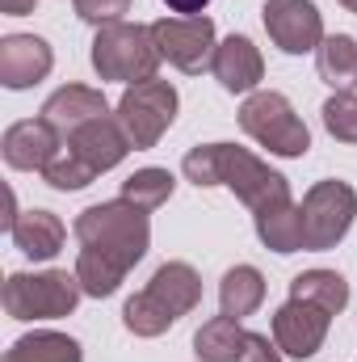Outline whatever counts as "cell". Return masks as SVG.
<instances>
[{
  "label": "cell",
  "mask_w": 357,
  "mask_h": 362,
  "mask_svg": "<svg viewBox=\"0 0 357 362\" xmlns=\"http://www.w3.org/2000/svg\"><path fill=\"white\" fill-rule=\"evenodd\" d=\"M76 240H80V257H76V278L92 299H109L122 278L135 270L152 245V223L147 211H139L126 198L114 202H97L89 211L76 215Z\"/></svg>",
  "instance_id": "cell-1"
},
{
  "label": "cell",
  "mask_w": 357,
  "mask_h": 362,
  "mask_svg": "<svg viewBox=\"0 0 357 362\" xmlns=\"http://www.w3.org/2000/svg\"><path fill=\"white\" fill-rule=\"evenodd\" d=\"M181 173L193 181L198 189L227 185V189L253 211V219L273 215V211H282V206L294 202L286 177L273 173L265 160H257L248 148H236V144H202V148L185 152Z\"/></svg>",
  "instance_id": "cell-2"
},
{
  "label": "cell",
  "mask_w": 357,
  "mask_h": 362,
  "mask_svg": "<svg viewBox=\"0 0 357 362\" xmlns=\"http://www.w3.org/2000/svg\"><path fill=\"white\" fill-rule=\"evenodd\" d=\"M92 68L101 81H122V85L156 81L160 51H156L152 25H139V21L101 25L92 38Z\"/></svg>",
  "instance_id": "cell-3"
},
{
  "label": "cell",
  "mask_w": 357,
  "mask_h": 362,
  "mask_svg": "<svg viewBox=\"0 0 357 362\" xmlns=\"http://www.w3.org/2000/svg\"><path fill=\"white\" fill-rule=\"evenodd\" d=\"M85 286L76 270H42V274H8L4 282V312L13 320H59L72 316Z\"/></svg>",
  "instance_id": "cell-4"
},
{
  "label": "cell",
  "mask_w": 357,
  "mask_h": 362,
  "mask_svg": "<svg viewBox=\"0 0 357 362\" xmlns=\"http://www.w3.org/2000/svg\"><path fill=\"white\" fill-rule=\"evenodd\" d=\"M240 127L248 139H257L261 148H269L273 156H286V160H298L307 156L311 148V131L307 122L294 114V105L282 97V93H248L244 105H240Z\"/></svg>",
  "instance_id": "cell-5"
},
{
  "label": "cell",
  "mask_w": 357,
  "mask_h": 362,
  "mask_svg": "<svg viewBox=\"0 0 357 362\" xmlns=\"http://www.w3.org/2000/svg\"><path fill=\"white\" fill-rule=\"evenodd\" d=\"M357 219V189L349 181H315L303 194V249L324 253L337 249Z\"/></svg>",
  "instance_id": "cell-6"
},
{
  "label": "cell",
  "mask_w": 357,
  "mask_h": 362,
  "mask_svg": "<svg viewBox=\"0 0 357 362\" xmlns=\"http://www.w3.org/2000/svg\"><path fill=\"white\" fill-rule=\"evenodd\" d=\"M181 97L169 81H139V85H126V93L118 97V122L122 131L131 135V144L143 152V148H156L160 135L173 127L177 118Z\"/></svg>",
  "instance_id": "cell-7"
},
{
  "label": "cell",
  "mask_w": 357,
  "mask_h": 362,
  "mask_svg": "<svg viewBox=\"0 0 357 362\" xmlns=\"http://www.w3.org/2000/svg\"><path fill=\"white\" fill-rule=\"evenodd\" d=\"M152 38L160 59H169L181 72H202L214 59V21L210 17H160L152 21Z\"/></svg>",
  "instance_id": "cell-8"
},
{
  "label": "cell",
  "mask_w": 357,
  "mask_h": 362,
  "mask_svg": "<svg viewBox=\"0 0 357 362\" xmlns=\"http://www.w3.org/2000/svg\"><path fill=\"white\" fill-rule=\"evenodd\" d=\"M261 21L273 47L286 55H307V51H320L324 42V17L311 0H265Z\"/></svg>",
  "instance_id": "cell-9"
},
{
  "label": "cell",
  "mask_w": 357,
  "mask_h": 362,
  "mask_svg": "<svg viewBox=\"0 0 357 362\" xmlns=\"http://www.w3.org/2000/svg\"><path fill=\"white\" fill-rule=\"evenodd\" d=\"M328 325H332V312H324L320 303H307V299H290L273 312V341L290 358H311V354H320Z\"/></svg>",
  "instance_id": "cell-10"
},
{
  "label": "cell",
  "mask_w": 357,
  "mask_h": 362,
  "mask_svg": "<svg viewBox=\"0 0 357 362\" xmlns=\"http://www.w3.org/2000/svg\"><path fill=\"white\" fill-rule=\"evenodd\" d=\"M0 152H4V165H8V169L42 173V169L63 152V135H59L47 118H25V122H13V127L4 131Z\"/></svg>",
  "instance_id": "cell-11"
},
{
  "label": "cell",
  "mask_w": 357,
  "mask_h": 362,
  "mask_svg": "<svg viewBox=\"0 0 357 362\" xmlns=\"http://www.w3.org/2000/svg\"><path fill=\"white\" fill-rule=\"evenodd\" d=\"M131 148H135V144H131V135L122 131L118 114L92 118V122H85L80 131L68 135V152H72L76 160H85L92 173H109V169H118V165L126 160Z\"/></svg>",
  "instance_id": "cell-12"
},
{
  "label": "cell",
  "mask_w": 357,
  "mask_h": 362,
  "mask_svg": "<svg viewBox=\"0 0 357 362\" xmlns=\"http://www.w3.org/2000/svg\"><path fill=\"white\" fill-rule=\"evenodd\" d=\"M55 68V51L38 34H8L0 38V85L4 89H30L47 81Z\"/></svg>",
  "instance_id": "cell-13"
},
{
  "label": "cell",
  "mask_w": 357,
  "mask_h": 362,
  "mask_svg": "<svg viewBox=\"0 0 357 362\" xmlns=\"http://www.w3.org/2000/svg\"><path fill=\"white\" fill-rule=\"evenodd\" d=\"M210 72H214V81L227 93H253L261 85V76H265V59H261V51H257L253 38L231 34V38H223L214 47Z\"/></svg>",
  "instance_id": "cell-14"
},
{
  "label": "cell",
  "mask_w": 357,
  "mask_h": 362,
  "mask_svg": "<svg viewBox=\"0 0 357 362\" xmlns=\"http://www.w3.org/2000/svg\"><path fill=\"white\" fill-rule=\"evenodd\" d=\"M109 114V105H105V97L89 85H68V89L51 93L47 97V105H42V118L63 135V144H68V135L72 131H80L85 122L92 118H105Z\"/></svg>",
  "instance_id": "cell-15"
},
{
  "label": "cell",
  "mask_w": 357,
  "mask_h": 362,
  "mask_svg": "<svg viewBox=\"0 0 357 362\" xmlns=\"http://www.w3.org/2000/svg\"><path fill=\"white\" fill-rule=\"evenodd\" d=\"M8 236H13V245H17L25 257L51 262V257L63 249L68 228H63V219H59L55 211H21V215L8 223Z\"/></svg>",
  "instance_id": "cell-16"
},
{
  "label": "cell",
  "mask_w": 357,
  "mask_h": 362,
  "mask_svg": "<svg viewBox=\"0 0 357 362\" xmlns=\"http://www.w3.org/2000/svg\"><path fill=\"white\" fill-rule=\"evenodd\" d=\"M147 291H152L177 320L189 316V312L202 303V278H198V270H193L189 262H164L160 270L152 274Z\"/></svg>",
  "instance_id": "cell-17"
},
{
  "label": "cell",
  "mask_w": 357,
  "mask_h": 362,
  "mask_svg": "<svg viewBox=\"0 0 357 362\" xmlns=\"http://www.w3.org/2000/svg\"><path fill=\"white\" fill-rule=\"evenodd\" d=\"M248 350V329H240V320L231 316H214L193 333V354L202 362H244Z\"/></svg>",
  "instance_id": "cell-18"
},
{
  "label": "cell",
  "mask_w": 357,
  "mask_h": 362,
  "mask_svg": "<svg viewBox=\"0 0 357 362\" xmlns=\"http://www.w3.org/2000/svg\"><path fill=\"white\" fill-rule=\"evenodd\" d=\"M261 303H265V278H261L257 266H231V270L223 274V282H219V308H223V316L244 320Z\"/></svg>",
  "instance_id": "cell-19"
},
{
  "label": "cell",
  "mask_w": 357,
  "mask_h": 362,
  "mask_svg": "<svg viewBox=\"0 0 357 362\" xmlns=\"http://www.w3.org/2000/svg\"><path fill=\"white\" fill-rule=\"evenodd\" d=\"M4 362H85V350L76 337L68 333H55V329H38V333H25L8 346Z\"/></svg>",
  "instance_id": "cell-20"
},
{
  "label": "cell",
  "mask_w": 357,
  "mask_h": 362,
  "mask_svg": "<svg viewBox=\"0 0 357 362\" xmlns=\"http://www.w3.org/2000/svg\"><path fill=\"white\" fill-rule=\"evenodd\" d=\"M315 68H320L324 85H332L337 93H353L357 89V38H349V34L324 38L320 51H315Z\"/></svg>",
  "instance_id": "cell-21"
},
{
  "label": "cell",
  "mask_w": 357,
  "mask_h": 362,
  "mask_svg": "<svg viewBox=\"0 0 357 362\" xmlns=\"http://www.w3.org/2000/svg\"><path fill=\"white\" fill-rule=\"evenodd\" d=\"M290 299H307V303H320L324 312H345L349 308V282L337 270H303L294 274L290 282Z\"/></svg>",
  "instance_id": "cell-22"
},
{
  "label": "cell",
  "mask_w": 357,
  "mask_h": 362,
  "mask_svg": "<svg viewBox=\"0 0 357 362\" xmlns=\"http://www.w3.org/2000/svg\"><path fill=\"white\" fill-rule=\"evenodd\" d=\"M122 325L135 333V337H160V333H169L173 325H177V316L143 286V291H135L131 299H126V308H122Z\"/></svg>",
  "instance_id": "cell-23"
},
{
  "label": "cell",
  "mask_w": 357,
  "mask_h": 362,
  "mask_svg": "<svg viewBox=\"0 0 357 362\" xmlns=\"http://www.w3.org/2000/svg\"><path fill=\"white\" fill-rule=\"evenodd\" d=\"M257 236L273 253H298L303 249V206L290 202V206H282L273 215H261L257 219Z\"/></svg>",
  "instance_id": "cell-24"
},
{
  "label": "cell",
  "mask_w": 357,
  "mask_h": 362,
  "mask_svg": "<svg viewBox=\"0 0 357 362\" xmlns=\"http://www.w3.org/2000/svg\"><path fill=\"white\" fill-rule=\"evenodd\" d=\"M173 189H177V181H173L169 169H139V173H131V177L122 181V198L135 202L139 211L164 206V202L173 198Z\"/></svg>",
  "instance_id": "cell-25"
},
{
  "label": "cell",
  "mask_w": 357,
  "mask_h": 362,
  "mask_svg": "<svg viewBox=\"0 0 357 362\" xmlns=\"http://www.w3.org/2000/svg\"><path fill=\"white\" fill-rule=\"evenodd\" d=\"M320 114H324V127L332 139L357 144V93H332Z\"/></svg>",
  "instance_id": "cell-26"
},
{
  "label": "cell",
  "mask_w": 357,
  "mask_h": 362,
  "mask_svg": "<svg viewBox=\"0 0 357 362\" xmlns=\"http://www.w3.org/2000/svg\"><path fill=\"white\" fill-rule=\"evenodd\" d=\"M92 177H97V173H92L85 160H76V156H72L68 148H63V152H59V156H55V160H51V165L42 169V181H47L51 189H59V194L85 189V185H89Z\"/></svg>",
  "instance_id": "cell-27"
},
{
  "label": "cell",
  "mask_w": 357,
  "mask_h": 362,
  "mask_svg": "<svg viewBox=\"0 0 357 362\" xmlns=\"http://www.w3.org/2000/svg\"><path fill=\"white\" fill-rule=\"evenodd\" d=\"M131 4L135 0H76V17L101 30V25L122 21V13H131Z\"/></svg>",
  "instance_id": "cell-28"
},
{
  "label": "cell",
  "mask_w": 357,
  "mask_h": 362,
  "mask_svg": "<svg viewBox=\"0 0 357 362\" xmlns=\"http://www.w3.org/2000/svg\"><path fill=\"white\" fill-rule=\"evenodd\" d=\"M244 362H282V350H277V341H269L265 333H248Z\"/></svg>",
  "instance_id": "cell-29"
},
{
  "label": "cell",
  "mask_w": 357,
  "mask_h": 362,
  "mask_svg": "<svg viewBox=\"0 0 357 362\" xmlns=\"http://www.w3.org/2000/svg\"><path fill=\"white\" fill-rule=\"evenodd\" d=\"M173 13H181V17H202V8L210 4V0H164Z\"/></svg>",
  "instance_id": "cell-30"
},
{
  "label": "cell",
  "mask_w": 357,
  "mask_h": 362,
  "mask_svg": "<svg viewBox=\"0 0 357 362\" xmlns=\"http://www.w3.org/2000/svg\"><path fill=\"white\" fill-rule=\"evenodd\" d=\"M34 4H38V0H0V13H8V17H25V13H34Z\"/></svg>",
  "instance_id": "cell-31"
},
{
  "label": "cell",
  "mask_w": 357,
  "mask_h": 362,
  "mask_svg": "<svg viewBox=\"0 0 357 362\" xmlns=\"http://www.w3.org/2000/svg\"><path fill=\"white\" fill-rule=\"evenodd\" d=\"M337 4H345V8H349V13H357V0H337Z\"/></svg>",
  "instance_id": "cell-32"
}]
</instances>
